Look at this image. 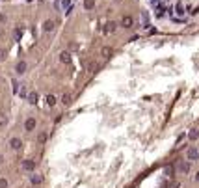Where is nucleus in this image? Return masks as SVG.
Listing matches in <instances>:
<instances>
[{
    "label": "nucleus",
    "mask_w": 199,
    "mask_h": 188,
    "mask_svg": "<svg viewBox=\"0 0 199 188\" xmlns=\"http://www.w3.org/2000/svg\"><path fill=\"white\" fill-rule=\"evenodd\" d=\"M175 11H177V13H175L173 19H175V20H184V4L181 2V0L175 4Z\"/></svg>",
    "instance_id": "f257e3e1"
},
{
    "label": "nucleus",
    "mask_w": 199,
    "mask_h": 188,
    "mask_svg": "<svg viewBox=\"0 0 199 188\" xmlns=\"http://www.w3.org/2000/svg\"><path fill=\"white\" fill-rule=\"evenodd\" d=\"M121 26H123V28H132V26H134V19L130 15H125L121 19Z\"/></svg>",
    "instance_id": "f03ea898"
},
{
    "label": "nucleus",
    "mask_w": 199,
    "mask_h": 188,
    "mask_svg": "<svg viewBox=\"0 0 199 188\" xmlns=\"http://www.w3.org/2000/svg\"><path fill=\"white\" fill-rule=\"evenodd\" d=\"M197 158H199V151L195 147H190L188 149V160H190V162H194V160H197Z\"/></svg>",
    "instance_id": "7ed1b4c3"
},
{
    "label": "nucleus",
    "mask_w": 199,
    "mask_h": 188,
    "mask_svg": "<svg viewBox=\"0 0 199 188\" xmlns=\"http://www.w3.org/2000/svg\"><path fill=\"white\" fill-rule=\"evenodd\" d=\"M60 61H61V64H65V65H69L71 61H73V58H71L69 52H61L60 54Z\"/></svg>",
    "instance_id": "20e7f679"
},
{
    "label": "nucleus",
    "mask_w": 199,
    "mask_h": 188,
    "mask_svg": "<svg viewBox=\"0 0 199 188\" xmlns=\"http://www.w3.org/2000/svg\"><path fill=\"white\" fill-rule=\"evenodd\" d=\"M24 129L28 130V132L34 130V129H36V119H34V117H28V119L24 121Z\"/></svg>",
    "instance_id": "39448f33"
},
{
    "label": "nucleus",
    "mask_w": 199,
    "mask_h": 188,
    "mask_svg": "<svg viewBox=\"0 0 199 188\" xmlns=\"http://www.w3.org/2000/svg\"><path fill=\"white\" fill-rule=\"evenodd\" d=\"M9 145H11V149H15V151H19L20 147H23V142H20L19 138H11V140H9Z\"/></svg>",
    "instance_id": "423d86ee"
},
{
    "label": "nucleus",
    "mask_w": 199,
    "mask_h": 188,
    "mask_svg": "<svg viewBox=\"0 0 199 188\" xmlns=\"http://www.w3.org/2000/svg\"><path fill=\"white\" fill-rule=\"evenodd\" d=\"M115 28H117V24H115V23H106V26H104V34H114Z\"/></svg>",
    "instance_id": "0eeeda50"
},
{
    "label": "nucleus",
    "mask_w": 199,
    "mask_h": 188,
    "mask_svg": "<svg viewBox=\"0 0 199 188\" xmlns=\"http://www.w3.org/2000/svg\"><path fill=\"white\" fill-rule=\"evenodd\" d=\"M26 67H28V65H26V61H19L17 67H15V71H17L19 75H23V73H26Z\"/></svg>",
    "instance_id": "6e6552de"
},
{
    "label": "nucleus",
    "mask_w": 199,
    "mask_h": 188,
    "mask_svg": "<svg viewBox=\"0 0 199 188\" xmlns=\"http://www.w3.org/2000/svg\"><path fill=\"white\" fill-rule=\"evenodd\" d=\"M112 48H110V47H102L101 48V54H102V58H112Z\"/></svg>",
    "instance_id": "1a4fd4ad"
},
{
    "label": "nucleus",
    "mask_w": 199,
    "mask_h": 188,
    "mask_svg": "<svg viewBox=\"0 0 199 188\" xmlns=\"http://www.w3.org/2000/svg\"><path fill=\"white\" fill-rule=\"evenodd\" d=\"M23 168L28 170V171H32L34 168H36V162H34V160H24V162H23Z\"/></svg>",
    "instance_id": "9d476101"
},
{
    "label": "nucleus",
    "mask_w": 199,
    "mask_h": 188,
    "mask_svg": "<svg viewBox=\"0 0 199 188\" xmlns=\"http://www.w3.org/2000/svg\"><path fill=\"white\" fill-rule=\"evenodd\" d=\"M54 26H56V24H54V20H45L43 30H45V32H52V30H54Z\"/></svg>",
    "instance_id": "9b49d317"
},
{
    "label": "nucleus",
    "mask_w": 199,
    "mask_h": 188,
    "mask_svg": "<svg viewBox=\"0 0 199 188\" xmlns=\"http://www.w3.org/2000/svg\"><path fill=\"white\" fill-rule=\"evenodd\" d=\"M30 181H32V184H41V183H43V177L37 175V173H34V175L30 177Z\"/></svg>",
    "instance_id": "f8f14e48"
},
{
    "label": "nucleus",
    "mask_w": 199,
    "mask_h": 188,
    "mask_svg": "<svg viewBox=\"0 0 199 188\" xmlns=\"http://www.w3.org/2000/svg\"><path fill=\"white\" fill-rule=\"evenodd\" d=\"M179 170H181L182 173H188V171H190V160H188V162H182V164H179Z\"/></svg>",
    "instance_id": "ddd939ff"
},
{
    "label": "nucleus",
    "mask_w": 199,
    "mask_h": 188,
    "mask_svg": "<svg viewBox=\"0 0 199 188\" xmlns=\"http://www.w3.org/2000/svg\"><path fill=\"white\" fill-rule=\"evenodd\" d=\"M6 125H8V116L4 112H0V127H6Z\"/></svg>",
    "instance_id": "4468645a"
},
{
    "label": "nucleus",
    "mask_w": 199,
    "mask_h": 188,
    "mask_svg": "<svg viewBox=\"0 0 199 188\" xmlns=\"http://www.w3.org/2000/svg\"><path fill=\"white\" fill-rule=\"evenodd\" d=\"M28 101H30L32 104H36V102H37V93H36V91H30V93H28Z\"/></svg>",
    "instance_id": "2eb2a0df"
},
{
    "label": "nucleus",
    "mask_w": 199,
    "mask_h": 188,
    "mask_svg": "<svg viewBox=\"0 0 199 188\" xmlns=\"http://www.w3.org/2000/svg\"><path fill=\"white\" fill-rule=\"evenodd\" d=\"M56 102L58 101H56V97H54V95H47V104H49V106H54Z\"/></svg>",
    "instance_id": "dca6fc26"
},
{
    "label": "nucleus",
    "mask_w": 199,
    "mask_h": 188,
    "mask_svg": "<svg viewBox=\"0 0 199 188\" xmlns=\"http://www.w3.org/2000/svg\"><path fill=\"white\" fill-rule=\"evenodd\" d=\"M61 8L65 11H71V0H61Z\"/></svg>",
    "instance_id": "f3484780"
},
{
    "label": "nucleus",
    "mask_w": 199,
    "mask_h": 188,
    "mask_svg": "<svg viewBox=\"0 0 199 188\" xmlns=\"http://www.w3.org/2000/svg\"><path fill=\"white\" fill-rule=\"evenodd\" d=\"M164 171H166V175H168V177H171V175H173V171H175V170H173V166H171V164H168L166 168H164Z\"/></svg>",
    "instance_id": "a211bd4d"
},
{
    "label": "nucleus",
    "mask_w": 199,
    "mask_h": 188,
    "mask_svg": "<svg viewBox=\"0 0 199 188\" xmlns=\"http://www.w3.org/2000/svg\"><path fill=\"white\" fill-rule=\"evenodd\" d=\"M61 102H63L65 106H69V104H71V95H69V93H65V95H63V99H61Z\"/></svg>",
    "instance_id": "6ab92c4d"
},
{
    "label": "nucleus",
    "mask_w": 199,
    "mask_h": 188,
    "mask_svg": "<svg viewBox=\"0 0 199 188\" xmlns=\"http://www.w3.org/2000/svg\"><path fill=\"white\" fill-rule=\"evenodd\" d=\"M93 6H95L93 0H84V8L86 10H93Z\"/></svg>",
    "instance_id": "aec40b11"
},
{
    "label": "nucleus",
    "mask_w": 199,
    "mask_h": 188,
    "mask_svg": "<svg viewBox=\"0 0 199 188\" xmlns=\"http://www.w3.org/2000/svg\"><path fill=\"white\" fill-rule=\"evenodd\" d=\"M141 19H143V26H145V28H147V26H149V15H147L145 11L141 13Z\"/></svg>",
    "instance_id": "412c9836"
},
{
    "label": "nucleus",
    "mask_w": 199,
    "mask_h": 188,
    "mask_svg": "<svg viewBox=\"0 0 199 188\" xmlns=\"http://www.w3.org/2000/svg\"><path fill=\"white\" fill-rule=\"evenodd\" d=\"M188 138H190V140H197V138H199V132H197V130H190Z\"/></svg>",
    "instance_id": "4be33fe9"
},
{
    "label": "nucleus",
    "mask_w": 199,
    "mask_h": 188,
    "mask_svg": "<svg viewBox=\"0 0 199 188\" xmlns=\"http://www.w3.org/2000/svg\"><path fill=\"white\" fill-rule=\"evenodd\" d=\"M164 13H166V8H164V6H160L158 11H156V17H164Z\"/></svg>",
    "instance_id": "5701e85b"
},
{
    "label": "nucleus",
    "mask_w": 199,
    "mask_h": 188,
    "mask_svg": "<svg viewBox=\"0 0 199 188\" xmlns=\"http://www.w3.org/2000/svg\"><path fill=\"white\" fill-rule=\"evenodd\" d=\"M0 188H8V181L6 179H0Z\"/></svg>",
    "instance_id": "b1692460"
},
{
    "label": "nucleus",
    "mask_w": 199,
    "mask_h": 188,
    "mask_svg": "<svg viewBox=\"0 0 199 188\" xmlns=\"http://www.w3.org/2000/svg\"><path fill=\"white\" fill-rule=\"evenodd\" d=\"M54 8H56V10H61V2H60V0H56V2H54Z\"/></svg>",
    "instance_id": "393cba45"
},
{
    "label": "nucleus",
    "mask_w": 199,
    "mask_h": 188,
    "mask_svg": "<svg viewBox=\"0 0 199 188\" xmlns=\"http://www.w3.org/2000/svg\"><path fill=\"white\" fill-rule=\"evenodd\" d=\"M45 140H47V134H39V142H41V143H43Z\"/></svg>",
    "instance_id": "a878e982"
},
{
    "label": "nucleus",
    "mask_w": 199,
    "mask_h": 188,
    "mask_svg": "<svg viewBox=\"0 0 199 188\" xmlns=\"http://www.w3.org/2000/svg\"><path fill=\"white\" fill-rule=\"evenodd\" d=\"M19 37H20V28L15 30V39H19Z\"/></svg>",
    "instance_id": "bb28decb"
},
{
    "label": "nucleus",
    "mask_w": 199,
    "mask_h": 188,
    "mask_svg": "<svg viewBox=\"0 0 199 188\" xmlns=\"http://www.w3.org/2000/svg\"><path fill=\"white\" fill-rule=\"evenodd\" d=\"M151 4H153V6H158V0H151Z\"/></svg>",
    "instance_id": "cd10ccee"
},
{
    "label": "nucleus",
    "mask_w": 199,
    "mask_h": 188,
    "mask_svg": "<svg viewBox=\"0 0 199 188\" xmlns=\"http://www.w3.org/2000/svg\"><path fill=\"white\" fill-rule=\"evenodd\" d=\"M0 60H4V50H0Z\"/></svg>",
    "instance_id": "c85d7f7f"
},
{
    "label": "nucleus",
    "mask_w": 199,
    "mask_h": 188,
    "mask_svg": "<svg viewBox=\"0 0 199 188\" xmlns=\"http://www.w3.org/2000/svg\"><path fill=\"white\" fill-rule=\"evenodd\" d=\"M2 162H4V157H2V155H0V164H2Z\"/></svg>",
    "instance_id": "c756f323"
},
{
    "label": "nucleus",
    "mask_w": 199,
    "mask_h": 188,
    "mask_svg": "<svg viewBox=\"0 0 199 188\" xmlns=\"http://www.w3.org/2000/svg\"><path fill=\"white\" fill-rule=\"evenodd\" d=\"M195 179H197V181H199V173H197V175H195Z\"/></svg>",
    "instance_id": "7c9ffc66"
}]
</instances>
